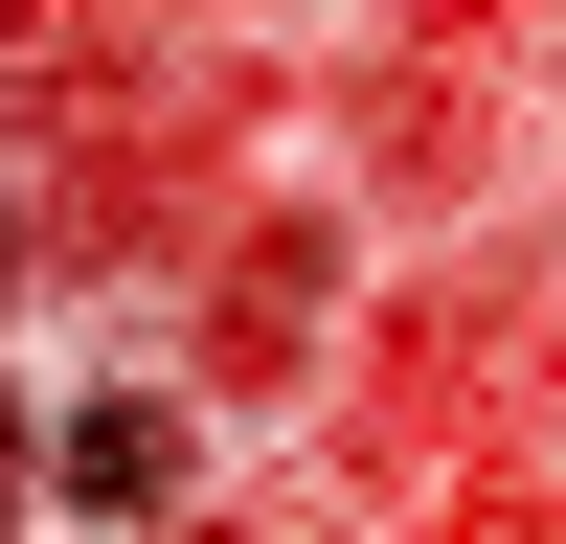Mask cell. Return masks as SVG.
I'll use <instances>...</instances> for the list:
<instances>
[{
    "mask_svg": "<svg viewBox=\"0 0 566 544\" xmlns=\"http://www.w3.org/2000/svg\"><path fill=\"white\" fill-rule=\"evenodd\" d=\"M0 477H23V408H0Z\"/></svg>",
    "mask_w": 566,
    "mask_h": 544,
    "instance_id": "obj_2",
    "label": "cell"
},
{
    "mask_svg": "<svg viewBox=\"0 0 566 544\" xmlns=\"http://www.w3.org/2000/svg\"><path fill=\"white\" fill-rule=\"evenodd\" d=\"M45 477H69L91 522H159V499H181V431H159V408H69V431H45Z\"/></svg>",
    "mask_w": 566,
    "mask_h": 544,
    "instance_id": "obj_1",
    "label": "cell"
}]
</instances>
